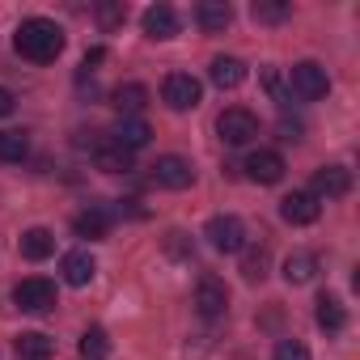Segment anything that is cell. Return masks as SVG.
Segmentation results:
<instances>
[{"instance_id": "1", "label": "cell", "mask_w": 360, "mask_h": 360, "mask_svg": "<svg viewBox=\"0 0 360 360\" xmlns=\"http://www.w3.org/2000/svg\"><path fill=\"white\" fill-rule=\"evenodd\" d=\"M13 47L22 60L30 64H51L60 51H64V30L51 22V18H26L13 34Z\"/></svg>"}, {"instance_id": "2", "label": "cell", "mask_w": 360, "mask_h": 360, "mask_svg": "<svg viewBox=\"0 0 360 360\" xmlns=\"http://www.w3.org/2000/svg\"><path fill=\"white\" fill-rule=\"evenodd\" d=\"M288 89H292V98H301V102H318V98H326L330 77H326V68H322V64L301 60V64H292V68H288Z\"/></svg>"}, {"instance_id": "3", "label": "cell", "mask_w": 360, "mask_h": 360, "mask_svg": "<svg viewBox=\"0 0 360 360\" xmlns=\"http://www.w3.org/2000/svg\"><path fill=\"white\" fill-rule=\"evenodd\" d=\"M161 102L169 110H195L204 102V85L191 77V72H169L165 85H161Z\"/></svg>"}, {"instance_id": "4", "label": "cell", "mask_w": 360, "mask_h": 360, "mask_svg": "<svg viewBox=\"0 0 360 360\" xmlns=\"http://www.w3.org/2000/svg\"><path fill=\"white\" fill-rule=\"evenodd\" d=\"M153 183L165 187V191H187L195 183V165L187 157H178V153H165L153 161Z\"/></svg>"}, {"instance_id": "5", "label": "cell", "mask_w": 360, "mask_h": 360, "mask_svg": "<svg viewBox=\"0 0 360 360\" xmlns=\"http://www.w3.org/2000/svg\"><path fill=\"white\" fill-rule=\"evenodd\" d=\"M217 131H221L225 144H250V140L259 136V119H255L246 106H229V110H221Z\"/></svg>"}, {"instance_id": "6", "label": "cell", "mask_w": 360, "mask_h": 360, "mask_svg": "<svg viewBox=\"0 0 360 360\" xmlns=\"http://www.w3.org/2000/svg\"><path fill=\"white\" fill-rule=\"evenodd\" d=\"M204 238H208L212 250H221V255H238V250H246V225H242L238 217H212L208 229H204Z\"/></svg>"}, {"instance_id": "7", "label": "cell", "mask_w": 360, "mask_h": 360, "mask_svg": "<svg viewBox=\"0 0 360 360\" xmlns=\"http://www.w3.org/2000/svg\"><path fill=\"white\" fill-rule=\"evenodd\" d=\"M13 301L26 314H47V309H56V284L43 280V276H30V280H22L13 288Z\"/></svg>"}, {"instance_id": "8", "label": "cell", "mask_w": 360, "mask_h": 360, "mask_svg": "<svg viewBox=\"0 0 360 360\" xmlns=\"http://www.w3.org/2000/svg\"><path fill=\"white\" fill-rule=\"evenodd\" d=\"M246 178H250V183H259V187L280 183V178H284V157H280L276 148H259V153H250V157H246Z\"/></svg>"}, {"instance_id": "9", "label": "cell", "mask_w": 360, "mask_h": 360, "mask_svg": "<svg viewBox=\"0 0 360 360\" xmlns=\"http://www.w3.org/2000/svg\"><path fill=\"white\" fill-rule=\"evenodd\" d=\"M195 309H200V318H221L225 309H229V288L217 280V276H204L200 284H195Z\"/></svg>"}, {"instance_id": "10", "label": "cell", "mask_w": 360, "mask_h": 360, "mask_svg": "<svg viewBox=\"0 0 360 360\" xmlns=\"http://www.w3.org/2000/svg\"><path fill=\"white\" fill-rule=\"evenodd\" d=\"M352 191V174L343 169V165H322L318 174H314V200H343Z\"/></svg>"}, {"instance_id": "11", "label": "cell", "mask_w": 360, "mask_h": 360, "mask_svg": "<svg viewBox=\"0 0 360 360\" xmlns=\"http://www.w3.org/2000/svg\"><path fill=\"white\" fill-rule=\"evenodd\" d=\"M318 212H322V204H318L309 191H292V195L280 200V217H284L288 225H314Z\"/></svg>"}, {"instance_id": "12", "label": "cell", "mask_w": 360, "mask_h": 360, "mask_svg": "<svg viewBox=\"0 0 360 360\" xmlns=\"http://www.w3.org/2000/svg\"><path fill=\"white\" fill-rule=\"evenodd\" d=\"M140 26H144V34H148L153 43H165V39L178 34V13H174L169 5H153V9H144Z\"/></svg>"}, {"instance_id": "13", "label": "cell", "mask_w": 360, "mask_h": 360, "mask_svg": "<svg viewBox=\"0 0 360 360\" xmlns=\"http://www.w3.org/2000/svg\"><path fill=\"white\" fill-rule=\"evenodd\" d=\"M18 250H22V259L43 263V259H51V255H56V233H51V229H43V225H34V229H26V233L18 238Z\"/></svg>"}, {"instance_id": "14", "label": "cell", "mask_w": 360, "mask_h": 360, "mask_svg": "<svg viewBox=\"0 0 360 360\" xmlns=\"http://www.w3.org/2000/svg\"><path fill=\"white\" fill-rule=\"evenodd\" d=\"M60 271H64V284L85 288V284L98 276V263H94V255H89V250H68V255H64V263H60Z\"/></svg>"}, {"instance_id": "15", "label": "cell", "mask_w": 360, "mask_h": 360, "mask_svg": "<svg viewBox=\"0 0 360 360\" xmlns=\"http://www.w3.org/2000/svg\"><path fill=\"white\" fill-rule=\"evenodd\" d=\"M110 102H115V110H119L123 119H140V110L148 106V89H144L140 81H127V85H119V89L110 94Z\"/></svg>"}, {"instance_id": "16", "label": "cell", "mask_w": 360, "mask_h": 360, "mask_svg": "<svg viewBox=\"0 0 360 360\" xmlns=\"http://www.w3.org/2000/svg\"><path fill=\"white\" fill-rule=\"evenodd\" d=\"M208 77H212L217 89H238V85L246 81V64H242L238 56H217L212 68H208Z\"/></svg>"}, {"instance_id": "17", "label": "cell", "mask_w": 360, "mask_h": 360, "mask_svg": "<svg viewBox=\"0 0 360 360\" xmlns=\"http://www.w3.org/2000/svg\"><path fill=\"white\" fill-rule=\"evenodd\" d=\"M195 22H200L204 34H221V30L233 22V9L225 5V0H204V5L195 9Z\"/></svg>"}, {"instance_id": "18", "label": "cell", "mask_w": 360, "mask_h": 360, "mask_svg": "<svg viewBox=\"0 0 360 360\" xmlns=\"http://www.w3.org/2000/svg\"><path fill=\"white\" fill-rule=\"evenodd\" d=\"M72 229H77V238L102 242V238L110 233V212H106V208H85V212L72 221Z\"/></svg>"}, {"instance_id": "19", "label": "cell", "mask_w": 360, "mask_h": 360, "mask_svg": "<svg viewBox=\"0 0 360 360\" xmlns=\"http://www.w3.org/2000/svg\"><path fill=\"white\" fill-rule=\"evenodd\" d=\"M148 136H153V127H148L144 119H119V127H115V144H119V148H127V153L144 148V144H148Z\"/></svg>"}, {"instance_id": "20", "label": "cell", "mask_w": 360, "mask_h": 360, "mask_svg": "<svg viewBox=\"0 0 360 360\" xmlns=\"http://www.w3.org/2000/svg\"><path fill=\"white\" fill-rule=\"evenodd\" d=\"M314 318H318V326H322V330H330V335L347 326V309H343V301H339V297H330V292H322V297H318Z\"/></svg>"}, {"instance_id": "21", "label": "cell", "mask_w": 360, "mask_h": 360, "mask_svg": "<svg viewBox=\"0 0 360 360\" xmlns=\"http://www.w3.org/2000/svg\"><path fill=\"white\" fill-rule=\"evenodd\" d=\"M13 347H18L22 360H51V352H56V343H51L43 330H22V335L13 339Z\"/></svg>"}, {"instance_id": "22", "label": "cell", "mask_w": 360, "mask_h": 360, "mask_svg": "<svg viewBox=\"0 0 360 360\" xmlns=\"http://www.w3.org/2000/svg\"><path fill=\"white\" fill-rule=\"evenodd\" d=\"M94 161H98V169H106V174H127V169H131V153H127V148H119L115 140L98 144Z\"/></svg>"}, {"instance_id": "23", "label": "cell", "mask_w": 360, "mask_h": 360, "mask_svg": "<svg viewBox=\"0 0 360 360\" xmlns=\"http://www.w3.org/2000/svg\"><path fill=\"white\" fill-rule=\"evenodd\" d=\"M314 276H318V259L309 250H297V255L284 259V280L288 284H309Z\"/></svg>"}, {"instance_id": "24", "label": "cell", "mask_w": 360, "mask_h": 360, "mask_svg": "<svg viewBox=\"0 0 360 360\" xmlns=\"http://www.w3.org/2000/svg\"><path fill=\"white\" fill-rule=\"evenodd\" d=\"M81 360H110V335H106V326H85V335H81Z\"/></svg>"}, {"instance_id": "25", "label": "cell", "mask_w": 360, "mask_h": 360, "mask_svg": "<svg viewBox=\"0 0 360 360\" xmlns=\"http://www.w3.org/2000/svg\"><path fill=\"white\" fill-rule=\"evenodd\" d=\"M30 153V136L26 131H0V161H22Z\"/></svg>"}, {"instance_id": "26", "label": "cell", "mask_w": 360, "mask_h": 360, "mask_svg": "<svg viewBox=\"0 0 360 360\" xmlns=\"http://www.w3.org/2000/svg\"><path fill=\"white\" fill-rule=\"evenodd\" d=\"M267 267H271V250H267V246L246 250V259H242V276H246L250 284H259V280L267 276Z\"/></svg>"}, {"instance_id": "27", "label": "cell", "mask_w": 360, "mask_h": 360, "mask_svg": "<svg viewBox=\"0 0 360 360\" xmlns=\"http://www.w3.org/2000/svg\"><path fill=\"white\" fill-rule=\"evenodd\" d=\"M271 360H309V347L301 339H280L276 352H271Z\"/></svg>"}, {"instance_id": "28", "label": "cell", "mask_w": 360, "mask_h": 360, "mask_svg": "<svg viewBox=\"0 0 360 360\" xmlns=\"http://www.w3.org/2000/svg\"><path fill=\"white\" fill-rule=\"evenodd\" d=\"M123 18H127V9H123V5H98V22H102L106 30L123 26Z\"/></svg>"}, {"instance_id": "29", "label": "cell", "mask_w": 360, "mask_h": 360, "mask_svg": "<svg viewBox=\"0 0 360 360\" xmlns=\"http://www.w3.org/2000/svg\"><path fill=\"white\" fill-rule=\"evenodd\" d=\"M250 13H255V22H284L288 18V5H255Z\"/></svg>"}, {"instance_id": "30", "label": "cell", "mask_w": 360, "mask_h": 360, "mask_svg": "<svg viewBox=\"0 0 360 360\" xmlns=\"http://www.w3.org/2000/svg\"><path fill=\"white\" fill-rule=\"evenodd\" d=\"M13 106H18V98H13L5 85H0V119H5V115H13Z\"/></svg>"}, {"instance_id": "31", "label": "cell", "mask_w": 360, "mask_h": 360, "mask_svg": "<svg viewBox=\"0 0 360 360\" xmlns=\"http://www.w3.org/2000/svg\"><path fill=\"white\" fill-rule=\"evenodd\" d=\"M102 60H106V51L94 47V51H85V64H81V68H94V64H102Z\"/></svg>"}, {"instance_id": "32", "label": "cell", "mask_w": 360, "mask_h": 360, "mask_svg": "<svg viewBox=\"0 0 360 360\" xmlns=\"http://www.w3.org/2000/svg\"><path fill=\"white\" fill-rule=\"evenodd\" d=\"M280 131H284V140H301V123H280Z\"/></svg>"}]
</instances>
